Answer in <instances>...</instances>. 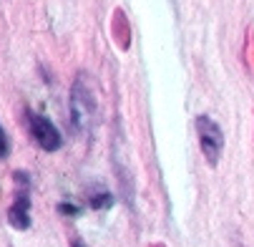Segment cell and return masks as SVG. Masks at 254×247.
Segmentation results:
<instances>
[{"instance_id":"1","label":"cell","mask_w":254,"mask_h":247,"mask_svg":"<svg viewBox=\"0 0 254 247\" xmlns=\"http://www.w3.org/2000/svg\"><path fill=\"white\" fill-rule=\"evenodd\" d=\"M70 121L76 131L88 134L98 124V93H96V81L81 71L70 86Z\"/></svg>"},{"instance_id":"2","label":"cell","mask_w":254,"mask_h":247,"mask_svg":"<svg viewBox=\"0 0 254 247\" xmlns=\"http://www.w3.org/2000/svg\"><path fill=\"white\" fill-rule=\"evenodd\" d=\"M15 179V197H13V204L8 207V222L15 227V230H28L30 227V176L18 169L13 174Z\"/></svg>"},{"instance_id":"3","label":"cell","mask_w":254,"mask_h":247,"mask_svg":"<svg viewBox=\"0 0 254 247\" xmlns=\"http://www.w3.org/2000/svg\"><path fill=\"white\" fill-rule=\"evenodd\" d=\"M196 134H199V144H201V152H204L206 162L214 166L216 162H219L222 152H224V131H222V126L211 116L199 114L196 116Z\"/></svg>"},{"instance_id":"4","label":"cell","mask_w":254,"mask_h":247,"mask_svg":"<svg viewBox=\"0 0 254 247\" xmlns=\"http://www.w3.org/2000/svg\"><path fill=\"white\" fill-rule=\"evenodd\" d=\"M25 121H28L30 136L35 139V144H38L43 152H58V149L63 147V136H61L58 126H56L48 116L28 109V111H25Z\"/></svg>"},{"instance_id":"5","label":"cell","mask_w":254,"mask_h":247,"mask_svg":"<svg viewBox=\"0 0 254 247\" xmlns=\"http://www.w3.org/2000/svg\"><path fill=\"white\" fill-rule=\"evenodd\" d=\"M111 204H114V194L106 192V189L93 192V194L88 197V207H91V209H108Z\"/></svg>"},{"instance_id":"6","label":"cell","mask_w":254,"mask_h":247,"mask_svg":"<svg viewBox=\"0 0 254 247\" xmlns=\"http://www.w3.org/2000/svg\"><path fill=\"white\" fill-rule=\"evenodd\" d=\"M58 212H61V215H65V217H78L81 215V207H76L73 202H61L58 204Z\"/></svg>"},{"instance_id":"7","label":"cell","mask_w":254,"mask_h":247,"mask_svg":"<svg viewBox=\"0 0 254 247\" xmlns=\"http://www.w3.org/2000/svg\"><path fill=\"white\" fill-rule=\"evenodd\" d=\"M8 154H10V139H8V134L3 131V126H0V159L8 157Z\"/></svg>"},{"instance_id":"8","label":"cell","mask_w":254,"mask_h":247,"mask_svg":"<svg viewBox=\"0 0 254 247\" xmlns=\"http://www.w3.org/2000/svg\"><path fill=\"white\" fill-rule=\"evenodd\" d=\"M70 247H88V245H86V242H83L81 237H73V242H70Z\"/></svg>"}]
</instances>
